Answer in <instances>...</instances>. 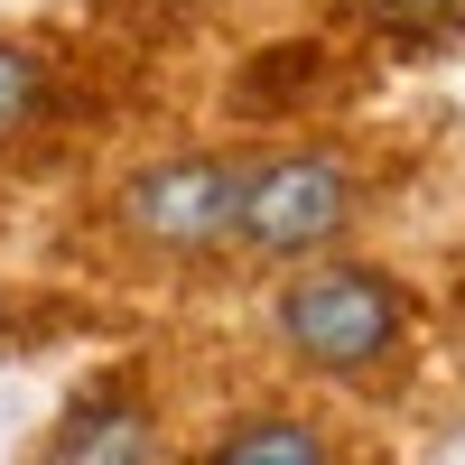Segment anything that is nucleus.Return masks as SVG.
I'll use <instances>...</instances> for the list:
<instances>
[{"mask_svg": "<svg viewBox=\"0 0 465 465\" xmlns=\"http://www.w3.org/2000/svg\"><path fill=\"white\" fill-rule=\"evenodd\" d=\"M438 289L410 280L401 261H381L372 242L298 261L280 280L252 289V344L289 391H317L344 410H401L410 381L429 372L438 344Z\"/></svg>", "mask_w": 465, "mask_h": 465, "instance_id": "obj_1", "label": "nucleus"}, {"mask_svg": "<svg viewBox=\"0 0 465 465\" xmlns=\"http://www.w3.org/2000/svg\"><path fill=\"white\" fill-rule=\"evenodd\" d=\"M232 196H242V140L232 131H186L122 149L94 186H74L56 252L65 270H84L103 289L140 298H196L223 289L232 261Z\"/></svg>", "mask_w": 465, "mask_h": 465, "instance_id": "obj_2", "label": "nucleus"}, {"mask_svg": "<svg viewBox=\"0 0 465 465\" xmlns=\"http://www.w3.org/2000/svg\"><path fill=\"white\" fill-rule=\"evenodd\" d=\"M410 177V149L372 122H307L242 140V196H232V261L223 289H261L298 261L354 252L363 232L391 214Z\"/></svg>", "mask_w": 465, "mask_h": 465, "instance_id": "obj_3", "label": "nucleus"}, {"mask_svg": "<svg viewBox=\"0 0 465 465\" xmlns=\"http://www.w3.org/2000/svg\"><path fill=\"white\" fill-rule=\"evenodd\" d=\"M122 112V47L56 19H0V177H47L103 149Z\"/></svg>", "mask_w": 465, "mask_h": 465, "instance_id": "obj_4", "label": "nucleus"}, {"mask_svg": "<svg viewBox=\"0 0 465 465\" xmlns=\"http://www.w3.org/2000/svg\"><path fill=\"white\" fill-rule=\"evenodd\" d=\"M177 456H186V429H177L168 363L131 344V354H103L56 401V419L28 438L19 465H177Z\"/></svg>", "mask_w": 465, "mask_h": 465, "instance_id": "obj_5", "label": "nucleus"}, {"mask_svg": "<svg viewBox=\"0 0 465 465\" xmlns=\"http://www.w3.org/2000/svg\"><path fill=\"white\" fill-rule=\"evenodd\" d=\"M177 465H401V456L381 447V429L363 410L270 381V391L223 401L205 429H186Z\"/></svg>", "mask_w": 465, "mask_h": 465, "instance_id": "obj_6", "label": "nucleus"}, {"mask_svg": "<svg viewBox=\"0 0 465 465\" xmlns=\"http://www.w3.org/2000/svg\"><path fill=\"white\" fill-rule=\"evenodd\" d=\"M335 28L372 65H447V56H465V0H335Z\"/></svg>", "mask_w": 465, "mask_h": 465, "instance_id": "obj_7", "label": "nucleus"}, {"mask_svg": "<svg viewBox=\"0 0 465 465\" xmlns=\"http://www.w3.org/2000/svg\"><path fill=\"white\" fill-rule=\"evenodd\" d=\"M103 317H112V298L74 289V280H10L0 270V363H19V354H37V344H56L74 326H103Z\"/></svg>", "mask_w": 465, "mask_h": 465, "instance_id": "obj_8", "label": "nucleus"}, {"mask_svg": "<svg viewBox=\"0 0 465 465\" xmlns=\"http://www.w3.org/2000/svg\"><path fill=\"white\" fill-rule=\"evenodd\" d=\"M131 19H149V28H196V19H214V10H232V0H122Z\"/></svg>", "mask_w": 465, "mask_h": 465, "instance_id": "obj_9", "label": "nucleus"}, {"mask_svg": "<svg viewBox=\"0 0 465 465\" xmlns=\"http://www.w3.org/2000/svg\"><path fill=\"white\" fill-rule=\"evenodd\" d=\"M438 307L465 326V223H456V242H447V261H438Z\"/></svg>", "mask_w": 465, "mask_h": 465, "instance_id": "obj_10", "label": "nucleus"}]
</instances>
